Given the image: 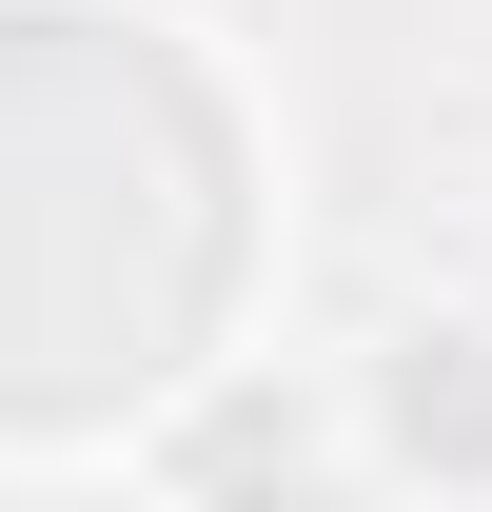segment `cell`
Returning a JSON list of instances; mask_svg holds the SVG:
<instances>
[{
    "label": "cell",
    "mask_w": 492,
    "mask_h": 512,
    "mask_svg": "<svg viewBox=\"0 0 492 512\" xmlns=\"http://www.w3.org/2000/svg\"><path fill=\"white\" fill-rule=\"evenodd\" d=\"M138 473H158V493H217V473H296V493H355V414H335V394H217V414H178Z\"/></svg>",
    "instance_id": "obj_2"
},
{
    "label": "cell",
    "mask_w": 492,
    "mask_h": 512,
    "mask_svg": "<svg viewBox=\"0 0 492 512\" xmlns=\"http://www.w3.org/2000/svg\"><path fill=\"white\" fill-rule=\"evenodd\" d=\"M335 414H355V493H492V316H394Z\"/></svg>",
    "instance_id": "obj_1"
}]
</instances>
